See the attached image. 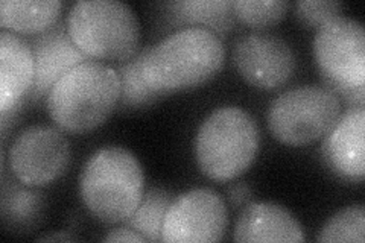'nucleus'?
<instances>
[{"label": "nucleus", "mask_w": 365, "mask_h": 243, "mask_svg": "<svg viewBox=\"0 0 365 243\" xmlns=\"http://www.w3.org/2000/svg\"><path fill=\"white\" fill-rule=\"evenodd\" d=\"M225 61L221 37L202 26H186L150 46L143 60L145 83L158 95L207 83Z\"/></svg>", "instance_id": "1"}, {"label": "nucleus", "mask_w": 365, "mask_h": 243, "mask_svg": "<svg viewBox=\"0 0 365 243\" xmlns=\"http://www.w3.org/2000/svg\"><path fill=\"white\" fill-rule=\"evenodd\" d=\"M120 79L113 66L87 60L68 71L46 96L52 120L68 133H87L119 105Z\"/></svg>", "instance_id": "2"}, {"label": "nucleus", "mask_w": 365, "mask_h": 243, "mask_svg": "<svg viewBox=\"0 0 365 243\" xmlns=\"http://www.w3.org/2000/svg\"><path fill=\"white\" fill-rule=\"evenodd\" d=\"M143 193L140 161L120 146L98 149L79 175V195L84 205L104 224H123L140 204Z\"/></svg>", "instance_id": "3"}, {"label": "nucleus", "mask_w": 365, "mask_h": 243, "mask_svg": "<svg viewBox=\"0 0 365 243\" xmlns=\"http://www.w3.org/2000/svg\"><path fill=\"white\" fill-rule=\"evenodd\" d=\"M260 145L257 122L247 110L225 105L204 119L195 138V155L204 175L228 181L253 163Z\"/></svg>", "instance_id": "4"}, {"label": "nucleus", "mask_w": 365, "mask_h": 243, "mask_svg": "<svg viewBox=\"0 0 365 243\" xmlns=\"http://www.w3.org/2000/svg\"><path fill=\"white\" fill-rule=\"evenodd\" d=\"M66 20L73 41L91 60L118 63L139 49L140 21L120 0H79Z\"/></svg>", "instance_id": "5"}, {"label": "nucleus", "mask_w": 365, "mask_h": 243, "mask_svg": "<svg viewBox=\"0 0 365 243\" xmlns=\"http://www.w3.org/2000/svg\"><path fill=\"white\" fill-rule=\"evenodd\" d=\"M341 115L339 98L326 87L303 86L283 91L268 108L269 131L279 142L300 146L326 135Z\"/></svg>", "instance_id": "6"}, {"label": "nucleus", "mask_w": 365, "mask_h": 243, "mask_svg": "<svg viewBox=\"0 0 365 243\" xmlns=\"http://www.w3.org/2000/svg\"><path fill=\"white\" fill-rule=\"evenodd\" d=\"M312 49L324 84L365 87V31L361 21L341 14L327 20L317 29Z\"/></svg>", "instance_id": "7"}, {"label": "nucleus", "mask_w": 365, "mask_h": 243, "mask_svg": "<svg viewBox=\"0 0 365 243\" xmlns=\"http://www.w3.org/2000/svg\"><path fill=\"white\" fill-rule=\"evenodd\" d=\"M71 163V146L66 135L48 125L23 130L8 149L13 175L32 187L46 186L60 178Z\"/></svg>", "instance_id": "8"}, {"label": "nucleus", "mask_w": 365, "mask_h": 243, "mask_svg": "<svg viewBox=\"0 0 365 243\" xmlns=\"http://www.w3.org/2000/svg\"><path fill=\"white\" fill-rule=\"evenodd\" d=\"M228 225L222 196L207 187L192 189L174 198L163 224V242H218Z\"/></svg>", "instance_id": "9"}, {"label": "nucleus", "mask_w": 365, "mask_h": 243, "mask_svg": "<svg viewBox=\"0 0 365 243\" xmlns=\"http://www.w3.org/2000/svg\"><path fill=\"white\" fill-rule=\"evenodd\" d=\"M233 63L247 83L272 90L292 76L297 61L287 40L271 32L253 31L235 43Z\"/></svg>", "instance_id": "10"}, {"label": "nucleus", "mask_w": 365, "mask_h": 243, "mask_svg": "<svg viewBox=\"0 0 365 243\" xmlns=\"http://www.w3.org/2000/svg\"><path fill=\"white\" fill-rule=\"evenodd\" d=\"M28 43L36 64L34 83L29 90L32 100L48 96L56 81L78 64L90 60L73 41L67 28V20L63 19L56 20L49 29L32 36Z\"/></svg>", "instance_id": "11"}, {"label": "nucleus", "mask_w": 365, "mask_h": 243, "mask_svg": "<svg viewBox=\"0 0 365 243\" xmlns=\"http://www.w3.org/2000/svg\"><path fill=\"white\" fill-rule=\"evenodd\" d=\"M364 107H350L326 134L322 148L323 157L338 177L350 181L364 178Z\"/></svg>", "instance_id": "12"}, {"label": "nucleus", "mask_w": 365, "mask_h": 243, "mask_svg": "<svg viewBox=\"0 0 365 243\" xmlns=\"http://www.w3.org/2000/svg\"><path fill=\"white\" fill-rule=\"evenodd\" d=\"M236 242H303L300 222L276 202H248L235 225Z\"/></svg>", "instance_id": "13"}, {"label": "nucleus", "mask_w": 365, "mask_h": 243, "mask_svg": "<svg viewBox=\"0 0 365 243\" xmlns=\"http://www.w3.org/2000/svg\"><path fill=\"white\" fill-rule=\"evenodd\" d=\"M34 55L29 43L16 32H0V113L19 107L34 83Z\"/></svg>", "instance_id": "14"}, {"label": "nucleus", "mask_w": 365, "mask_h": 243, "mask_svg": "<svg viewBox=\"0 0 365 243\" xmlns=\"http://www.w3.org/2000/svg\"><path fill=\"white\" fill-rule=\"evenodd\" d=\"M44 212L43 193L32 186L16 181H4L2 219L6 229L13 233H31L41 221Z\"/></svg>", "instance_id": "15"}, {"label": "nucleus", "mask_w": 365, "mask_h": 243, "mask_svg": "<svg viewBox=\"0 0 365 243\" xmlns=\"http://www.w3.org/2000/svg\"><path fill=\"white\" fill-rule=\"evenodd\" d=\"M60 0H2L0 26L5 31L36 36L60 19Z\"/></svg>", "instance_id": "16"}, {"label": "nucleus", "mask_w": 365, "mask_h": 243, "mask_svg": "<svg viewBox=\"0 0 365 243\" xmlns=\"http://www.w3.org/2000/svg\"><path fill=\"white\" fill-rule=\"evenodd\" d=\"M170 16V23H189L190 26L202 25L218 33L235 28L236 17L230 0H180L163 5Z\"/></svg>", "instance_id": "17"}, {"label": "nucleus", "mask_w": 365, "mask_h": 243, "mask_svg": "<svg viewBox=\"0 0 365 243\" xmlns=\"http://www.w3.org/2000/svg\"><path fill=\"white\" fill-rule=\"evenodd\" d=\"M148 48H150V46L139 48L130 58H127V60H122L113 64V68L118 72L120 79V107H142L162 98V95H158L157 91L151 90L145 83L142 66Z\"/></svg>", "instance_id": "18"}, {"label": "nucleus", "mask_w": 365, "mask_h": 243, "mask_svg": "<svg viewBox=\"0 0 365 243\" xmlns=\"http://www.w3.org/2000/svg\"><path fill=\"white\" fill-rule=\"evenodd\" d=\"M173 201V193L160 187H151L143 193L140 204L137 205L134 213L123 224L139 231L146 240H162L165 217Z\"/></svg>", "instance_id": "19"}, {"label": "nucleus", "mask_w": 365, "mask_h": 243, "mask_svg": "<svg viewBox=\"0 0 365 243\" xmlns=\"http://www.w3.org/2000/svg\"><path fill=\"white\" fill-rule=\"evenodd\" d=\"M318 242H358L365 240V208L362 204L350 205L327 219Z\"/></svg>", "instance_id": "20"}, {"label": "nucleus", "mask_w": 365, "mask_h": 243, "mask_svg": "<svg viewBox=\"0 0 365 243\" xmlns=\"http://www.w3.org/2000/svg\"><path fill=\"white\" fill-rule=\"evenodd\" d=\"M236 20L253 28H265L284 17L289 8L287 0H233Z\"/></svg>", "instance_id": "21"}, {"label": "nucleus", "mask_w": 365, "mask_h": 243, "mask_svg": "<svg viewBox=\"0 0 365 243\" xmlns=\"http://www.w3.org/2000/svg\"><path fill=\"white\" fill-rule=\"evenodd\" d=\"M342 4L336 0H299L295 2V16L307 26L319 28L327 20L339 16Z\"/></svg>", "instance_id": "22"}, {"label": "nucleus", "mask_w": 365, "mask_h": 243, "mask_svg": "<svg viewBox=\"0 0 365 243\" xmlns=\"http://www.w3.org/2000/svg\"><path fill=\"white\" fill-rule=\"evenodd\" d=\"M106 242H146V239L131 227H122L111 229L104 237Z\"/></svg>", "instance_id": "23"}, {"label": "nucleus", "mask_w": 365, "mask_h": 243, "mask_svg": "<svg viewBox=\"0 0 365 243\" xmlns=\"http://www.w3.org/2000/svg\"><path fill=\"white\" fill-rule=\"evenodd\" d=\"M251 200V189L245 182H237L235 186L228 187V201L236 208L245 207Z\"/></svg>", "instance_id": "24"}, {"label": "nucleus", "mask_w": 365, "mask_h": 243, "mask_svg": "<svg viewBox=\"0 0 365 243\" xmlns=\"http://www.w3.org/2000/svg\"><path fill=\"white\" fill-rule=\"evenodd\" d=\"M75 239H76V237H73V236L56 233V234H51V236H43V237H40L38 240H40V242H53V240H66V242H72V240H75Z\"/></svg>", "instance_id": "25"}]
</instances>
